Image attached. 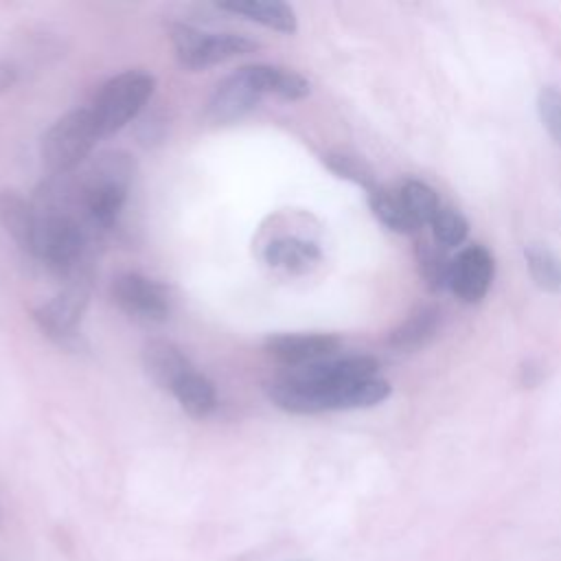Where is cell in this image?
Returning a JSON list of instances; mask_svg holds the SVG:
<instances>
[{
	"label": "cell",
	"mask_w": 561,
	"mask_h": 561,
	"mask_svg": "<svg viewBox=\"0 0 561 561\" xmlns=\"http://www.w3.org/2000/svg\"><path fill=\"white\" fill-rule=\"evenodd\" d=\"M270 401L291 414H318L329 410L373 408L390 397V383L381 377H366L327 390H309L291 381L287 375L267 383Z\"/></svg>",
	"instance_id": "6da1fadb"
},
{
	"label": "cell",
	"mask_w": 561,
	"mask_h": 561,
	"mask_svg": "<svg viewBox=\"0 0 561 561\" xmlns=\"http://www.w3.org/2000/svg\"><path fill=\"white\" fill-rule=\"evenodd\" d=\"M136 175V160L123 149L92 158L79 180L81 206L92 226L107 228L116 221Z\"/></svg>",
	"instance_id": "7a4b0ae2"
},
{
	"label": "cell",
	"mask_w": 561,
	"mask_h": 561,
	"mask_svg": "<svg viewBox=\"0 0 561 561\" xmlns=\"http://www.w3.org/2000/svg\"><path fill=\"white\" fill-rule=\"evenodd\" d=\"M37 239L35 256L46 261L59 274H81L83 259L88 252V230L83 224L68 210L57 206L37 208Z\"/></svg>",
	"instance_id": "3957f363"
},
{
	"label": "cell",
	"mask_w": 561,
	"mask_h": 561,
	"mask_svg": "<svg viewBox=\"0 0 561 561\" xmlns=\"http://www.w3.org/2000/svg\"><path fill=\"white\" fill-rule=\"evenodd\" d=\"M156 88V77L147 70H125L105 81L90 107L103 136L131 123L147 105Z\"/></svg>",
	"instance_id": "277c9868"
},
{
	"label": "cell",
	"mask_w": 561,
	"mask_h": 561,
	"mask_svg": "<svg viewBox=\"0 0 561 561\" xmlns=\"http://www.w3.org/2000/svg\"><path fill=\"white\" fill-rule=\"evenodd\" d=\"M101 136L92 110H72L55 121L42 136V162L57 175L66 173L85 160Z\"/></svg>",
	"instance_id": "5b68a950"
},
{
	"label": "cell",
	"mask_w": 561,
	"mask_h": 561,
	"mask_svg": "<svg viewBox=\"0 0 561 561\" xmlns=\"http://www.w3.org/2000/svg\"><path fill=\"white\" fill-rule=\"evenodd\" d=\"M169 37L182 68L202 70L228 59L250 55L259 44L245 35L206 33L188 24H171Z\"/></svg>",
	"instance_id": "8992f818"
},
{
	"label": "cell",
	"mask_w": 561,
	"mask_h": 561,
	"mask_svg": "<svg viewBox=\"0 0 561 561\" xmlns=\"http://www.w3.org/2000/svg\"><path fill=\"white\" fill-rule=\"evenodd\" d=\"M90 287V274H77L61 294H57L53 300L44 302L33 311V318L39 324V329L57 342H68L75 335L77 324L81 322V316L88 307Z\"/></svg>",
	"instance_id": "52a82bcc"
},
{
	"label": "cell",
	"mask_w": 561,
	"mask_h": 561,
	"mask_svg": "<svg viewBox=\"0 0 561 561\" xmlns=\"http://www.w3.org/2000/svg\"><path fill=\"white\" fill-rule=\"evenodd\" d=\"M263 94L254 66H243L217 83L206 105V118L219 125L232 123L254 110Z\"/></svg>",
	"instance_id": "ba28073f"
},
{
	"label": "cell",
	"mask_w": 561,
	"mask_h": 561,
	"mask_svg": "<svg viewBox=\"0 0 561 561\" xmlns=\"http://www.w3.org/2000/svg\"><path fill=\"white\" fill-rule=\"evenodd\" d=\"M112 300L129 316L151 322H162L169 316L167 289L136 272L118 274L110 285Z\"/></svg>",
	"instance_id": "9c48e42d"
},
{
	"label": "cell",
	"mask_w": 561,
	"mask_h": 561,
	"mask_svg": "<svg viewBox=\"0 0 561 561\" xmlns=\"http://www.w3.org/2000/svg\"><path fill=\"white\" fill-rule=\"evenodd\" d=\"M377 370H379V362L370 355H344V357H327L307 366H298L291 373H287V377L302 388L327 390L333 386L375 377Z\"/></svg>",
	"instance_id": "30bf717a"
},
{
	"label": "cell",
	"mask_w": 561,
	"mask_h": 561,
	"mask_svg": "<svg viewBox=\"0 0 561 561\" xmlns=\"http://www.w3.org/2000/svg\"><path fill=\"white\" fill-rule=\"evenodd\" d=\"M493 280V256L480 245L471 243L451 259L449 272V289L462 302H480Z\"/></svg>",
	"instance_id": "8fae6325"
},
{
	"label": "cell",
	"mask_w": 561,
	"mask_h": 561,
	"mask_svg": "<svg viewBox=\"0 0 561 561\" xmlns=\"http://www.w3.org/2000/svg\"><path fill=\"white\" fill-rule=\"evenodd\" d=\"M340 344V337L333 333H278L270 335L263 348L280 364L307 366L331 357Z\"/></svg>",
	"instance_id": "7c38bea8"
},
{
	"label": "cell",
	"mask_w": 561,
	"mask_h": 561,
	"mask_svg": "<svg viewBox=\"0 0 561 561\" xmlns=\"http://www.w3.org/2000/svg\"><path fill=\"white\" fill-rule=\"evenodd\" d=\"M0 224L11 234V239L20 245V250L35 256V239H37V208L28 204L15 191L0 193Z\"/></svg>",
	"instance_id": "4fadbf2b"
},
{
	"label": "cell",
	"mask_w": 561,
	"mask_h": 561,
	"mask_svg": "<svg viewBox=\"0 0 561 561\" xmlns=\"http://www.w3.org/2000/svg\"><path fill=\"white\" fill-rule=\"evenodd\" d=\"M142 368L156 386L171 390L175 381L184 373H188L193 366L173 342L158 337V340H149L142 346Z\"/></svg>",
	"instance_id": "5bb4252c"
},
{
	"label": "cell",
	"mask_w": 561,
	"mask_h": 561,
	"mask_svg": "<svg viewBox=\"0 0 561 561\" xmlns=\"http://www.w3.org/2000/svg\"><path fill=\"white\" fill-rule=\"evenodd\" d=\"M219 9L243 15L248 20H254L267 28L280 31V33H294L298 28L296 13L287 2L278 0H224L217 2Z\"/></svg>",
	"instance_id": "9a60e30c"
},
{
	"label": "cell",
	"mask_w": 561,
	"mask_h": 561,
	"mask_svg": "<svg viewBox=\"0 0 561 561\" xmlns=\"http://www.w3.org/2000/svg\"><path fill=\"white\" fill-rule=\"evenodd\" d=\"M263 259L267 265L287 270V272H305L313 263L320 261V248L302 237L283 234L267 241L263 250Z\"/></svg>",
	"instance_id": "2e32d148"
},
{
	"label": "cell",
	"mask_w": 561,
	"mask_h": 561,
	"mask_svg": "<svg viewBox=\"0 0 561 561\" xmlns=\"http://www.w3.org/2000/svg\"><path fill=\"white\" fill-rule=\"evenodd\" d=\"M171 392L178 399V403L182 405V410L193 419H204L217 408V392H215L213 381L208 377H204L202 373H197L195 368L184 373L175 381Z\"/></svg>",
	"instance_id": "e0dca14e"
},
{
	"label": "cell",
	"mask_w": 561,
	"mask_h": 561,
	"mask_svg": "<svg viewBox=\"0 0 561 561\" xmlns=\"http://www.w3.org/2000/svg\"><path fill=\"white\" fill-rule=\"evenodd\" d=\"M438 327H440V311L434 307H423L390 333L388 344L397 351H416L438 333Z\"/></svg>",
	"instance_id": "ac0fdd59"
},
{
	"label": "cell",
	"mask_w": 561,
	"mask_h": 561,
	"mask_svg": "<svg viewBox=\"0 0 561 561\" xmlns=\"http://www.w3.org/2000/svg\"><path fill=\"white\" fill-rule=\"evenodd\" d=\"M254 72L265 94H276L278 99H285V101H300L311 90L309 81L302 75L283 66L254 64Z\"/></svg>",
	"instance_id": "d6986e66"
},
{
	"label": "cell",
	"mask_w": 561,
	"mask_h": 561,
	"mask_svg": "<svg viewBox=\"0 0 561 561\" xmlns=\"http://www.w3.org/2000/svg\"><path fill=\"white\" fill-rule=\"evenodd\" d=\"M368 204H370V210L373 215L377 217V221L397 232V234H412L419 230V226L412 221V217L408 215L399 193H392V191H386L381 188L379 184L368 191Z\"/></svg>",
	"instance_id": "ffe728a7"
},
{
	"label": "cell",
	"mask_w": 561,
	"mask_h": 561,
	"mask_svg": "<svg viewBox=\"0 0 561 561\" xmlns=\"http://www.w3.org/2000/svg\"><path fill=\"white\" fill-rule=\"evenodd\" d=\"M524 256L535 285L548 294H561V256L537 243L528 245Z\"/></svg>",
	"instance_id": "44dd1931"
},
{
	"label": "cell",
	"mask_w": 561,
	"mask_h": 561,
	"mask_svg": "<svg viewBox=\"0 0 561 561\" xmlns=\"http://www.w3.org/2000/svg\"><path fill=\"white\" fill-rule=\"evenodd\" d=\"M397 193H399L408 215L412 217V221L419 228L423 224H430L434 219V215L438 213V208H440L436 191L430 184L421 182V180H405Z\"/></svg>",
	"instance_id": "7402d4cb"
},
{
	"label": "cell",
	"mask_w": 561,
	"mask_h": 561,
	"mask_svg": "<svg viewBox=\"0 0 561 561\" xmlns=\"http://www.w3.org/2000/svg\"><path fill=\"white\" fill-rule=\"evenodd\" d=\"M416 261H419V272L432 291H440L449 287L451 259L445 254V248H440L436 241L434 243L421 241L416 245Z\"/></svg>",
	"instance_id": "603a6c76"
},
{
	"label": "cell",
	"mask_w": 561,
	"mask_h": 561,
	"mask_svg": "<svg viewBox=\"0 0 561 561\" xmlns=\"http://www.w3.org/2000/svg\"><path fill=\"white\" fill-rule=\"evenodd\" d=\"M430 226H432L434 241L445 250L460 245L469 232L467 219L456 208L443 206V204H440L438 213L434 215V219L430 221Z\"/></svg>",
	"instance_id": "cb8c5ba5"
},
{
	"label": "cell",
	"mask_w": 561,
	"mask_h": 561,
	"mask_svg": "<svg viewBox=\"0 0 561 561\" xmlns=\"http://www.w3.org/2000/svg\"><path fill=\"white\" fill-rule=\"evenodd\" d=\"M322 160H324V164H327L335 175H340V178H344V180H351V182L364 186L366 191H373V188L377 186L373 169H370L362 158H357V156L335 151V153H327Z\"/></svg>",
	"instance_id": "d4e9b609"
},
{
	"label": "cell",
	"mask_w": 561,
	"mask_h": 561,
	"mask_svg": "<svg viewBox=\"0 0 561 561\" xmlns=\"http://www.w3.org/2000/svg\"><path fill=\"white\" fill-rule=\"evenodd\" d=\"M537 110L546 131L561 147V90L554 85L541 88L537 96Z\"/></svg>",
	"instance_id": "484cf974"
},
{
	"label": "cell",
	"mask_w": 561,
	"mask_h": 561,
	"mask_svg": "<svg viewBox=\"0 0 561 561\" xmlns=\"http://www.w3.org/2000/svg\"><path fill=\"white\" fill-rule=\"evenodd\" d=\"M13 83H15V70H13V66H9L7 61L0 59V94L7 92V90H11Z\"/></svg>",
	"instance_id": "4316f807"
},
{
	"label": "cell",
	"mask_w": 561,
	"mask_h": 561,
	"mask_svg": "<svg viewBox=\"0 0 561 561\" xmlns=\"http://www.w3.org/2000/svg\"><path fill=\"white\" fill-rule=\"evenodd\" d=\"M298 561H305V559H298Z\"/></svg>",
	"instance_id": "83f0119b"
},
{
	"label": "cell",
	"mask_w": 561,
	"mask_h": 561,
	"mask_svg": "<svg viewBox=\"0 0 561 561\" xmlns=\"http://www.w3.org/2000/svg\"><path fill=\"white\" fill-rule=\"evenodd\" d=\"M0 522H2V517H0Z\"/></svg>",
	"instance_id": "f1b7e54d"
}]
</instances>
